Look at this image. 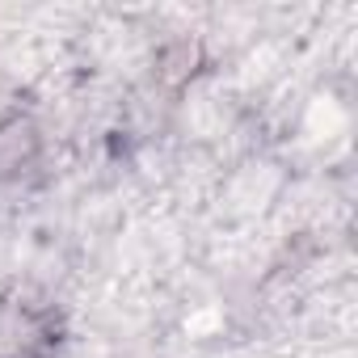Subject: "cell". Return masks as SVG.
Segmentation results:
<instances>
[{"label": "cell", "instance_id": "1", "mask_svg": "<svg viewBox=\"0 0 358 358\" xmlns=\"http://www.w3.org/2000/svg\"><path fill=\"white\" fill-rule=\"evenodd\" d=\"M47 341V320L26 299H0V358H30Z\"/></svg>", "mask_w": 358, "mask_h": 358}, {"label": "cell", "instance_id": "2", "mask_svg": "<svg viewBox=\"0 0 358 358\" xmlns=\"http://www.w3.org/2000/svg\"><path fill=\"white\" fill-rule=\"evenodd\" d=\"M38 148H43V139H38L34 118L9 114L5 122H0V177L26 173V169L38 160Z\"/></svg>", "mask_w": 358, "mask_h": 358}, {"label": "cell", "instance_id": "3", "mask_svg": "<svg viewBox=\"0 0 358 358\" xmlns=\"http://www.w3.org/2000/svg\"><path fill=\"white\" fill-rule=\"evenodd\" d=\"M203 59L207 55H203V43L199 38H173V43H164L156 51V76H160V85L177 89V85H186L190 76H199Z\"/></svg>", "mask_w": 358, "mask_h": 358}]
</instances>
